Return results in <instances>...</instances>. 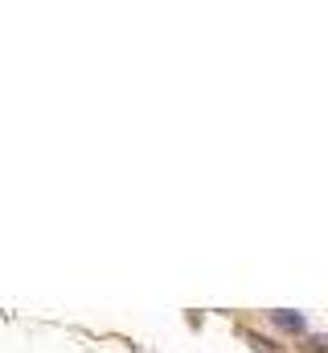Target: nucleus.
<instances>
[{"label": "nucleus", "instance_id": "1", "mask_svg": "<svg viewBox=\"0 0 328 353\" xmlns=\"http://www.w3.org/2000/svg\"><path fill=\"white\" fill-rule=\"evenodd\" d=\"M271 321H275L279 329H287V333H304V329H308V321H304L300 312H287V308H279V312H271Z\"/></svg>", "mask_w": 328, "mask_h": 353}]
</instances>
